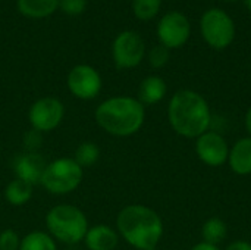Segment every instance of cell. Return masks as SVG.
<instances>
[{
	"mask_svg": "<svg viewBox=\"0 0 251 250\" xmlns=\"http://www.w3.org/2000/svg\"><path fill=\"white\" fill-rule=\"evenodd\" d=\"M212 119L209 102L194 90H178L168 103L169 125L184 139H197L209 131Z\"/></svg>",
	"mask_w": 251,
	"mask_h": 250,
	"instance_id": "cell-1",
	"label": "cell"
},
{
	"mask_svg": "<svg viewBox=\"0 0 251 250\" xmlns=\"http://www.w3.org/2000/svg\"><path fill=\"white\" fill-rule=\"evenodd\" d=\"M116 231L131 248L137 250H156L165 227L160 215L140 203L122 208L116 217Z\"/></svg>",
	"mask_w": 251,
	"mask_h": 250,
	"instance_id": "cell-2",
	"label": "cell"
},
{
	"mask_svg": "<svg viewBox=\"0 0 251 250\" xmlns=\"http://www.w3.org/2000/svg\"><path fill=\"white\" fill-rule=\"evenodd\" d=\"M97 125L113 137L137 134L146 121V106L131 96H113L101 102L94 112Z\"/></svg>",
	"mask_w": 251,
	"mask_h": 250,
	"instance_id": "cell-3",
	"label": "cell"
},
{
	"mask_svg": "<svg viewBox=\"0 0 251 250\" xmlns=\"http://www.w3.org/2000/svg\"><path fill=\"white\" fill-rule=\"evenodd\" d=\"M47 233L63 245H78L90 228L87 215L74 205L60 203L46 214Z\"/></svg>",
	"mask_w": 251,
	"mask_h": 250,
	"instance_id": "cell-4",
	"label": "cell"
},
{
	"mask_svg": "<svg viewBox=\"0 0 251 250\" xmlns=\"http://www.w3.org/2000/svg\"><path fill=\"white\" fill-rule=\"evenodd\" d=\"M84 178V169L74 158H57L49 162L40 180V186L56 196H63L75 192Z\"/></svg>",
	"mask_w": 251,
	"mask_h": 250,
	"instance_id": "cell-5",
	"label": "cell"
},
{
	"mask_svg": "<svg viewBox=\"0 0 251 250\" xmlns=\"http://www.w3.org/2000/svg\"><path fill=\"white\" fill-rule=\"evenodd\" d=\"M200 32L207 46L215 50H225L235 38V24L228 12L210 7L200 18Z\"/></svg>",
	"mask_w": 251,
	"mask_h": 250,
	"instance_id": "cell-6",
	"label": "cell"
},
{
	"mask_svg": "<svg viewBox=\"0 0 251 250\" xmlns=\"http://www.w3.org/2000/svg\"><path fill=\"white\" fill-rule=\"evenodd\" d=\"M63 118L65 105L62 100L53 96L37 99L28 111V121L31 128L43 134L54 131L62 124Z\"/></svg>",
	"mask_w": 251,
	"mask_h": 250,
	"instance_id": "cell-7",
	"label": "cell"
},
{
	"mask_svg": "<svg viewBox=\"0 0 251 250\" xmlns=\"http://www.w3.org/2000/svg\"><path fill=\"white\" fill-rule=\"evenodd\" d=\"M146 56V44L135 31H122L113 41L112 57L119 69L137 68Z\"/></svg>",
	"mask_w": 251,
	"mask_h": 250,
	"instance_id": "cell-8",
	"label": "cell"
},
{
	"mask_svg": "<svg viewBox=\"0 0 251 250\" xmlns=\"http://www.w3.org/2000/svg\"><path fill=\"white\" fill-rule=\"evenodd\" d=\"M191 35V24L188 18L178 10L165 13L157 24V38L162 46L172 49L182 47Z\"/></svg>",
	"mask_w": 251,
	"mask_h": 250,
	"instance_id": "cell-9",
	"label": "cell"
},
{
	"mask_svg": "<svg viewBox=\"0 0 251 250\" xmlns=\"http://www.w3.org/2000/svg\"><path fill=\"white\" fill-rule=\"evenodd\" d=\"M66 85L74 97L79 100H93L100 94L103 80L96 68L82 63L69 71Z\"/></svg>",
	"mask_w": 251,
	"mask_h": 250,
	"instance_id": "cell-10",
	"label": "cell"
},
{
	"mask_svg": "<svg viewBox=\"0 0 251 250\" xmlns=\"http://www.w3.org/2000/svg\"><path fill=\"white\" fill-rule=\"evenodd\" d=\"M229 144L222 133L209 130L196 139V153L199 159L212 168L222 167L228 162Z\"/></svg>",
	"mask_w": 251,
	"mask_h": 250,
	"instance_id": "cell-11",
	"label": "cell"
},
{
	"mask_svg": "<svg viewBox=\"0 0 251 250\" xmlns=\"http://www.w3.org/2000/svg\"><path fill=\"white\" fill-rule=\"evenodd\" d=\"M46 165L47 162L38 152H24L13 159L12 169L15 172V178L24 180L35 186L40 184Z\"/></svg>",
	"mask_w": 251,
	"mask_h": 250,
	"instance_id": "cell-12",
	"label": "cell"
},
{
	"mask_svg": "<svg viewBox=\"0 0 251 250\" xmlns=\"http://www.w3.org/2000/svg\"><path fill=\"white\" fill-rule=\"evenodd\" d=\"M119 239L116 228L106 224H96L88 228L84 245L88 250H115Z\"/></svg>",
	"mask_w": 251,
	"mask_h": 250,
	"instance_id": "cell-13",
	"label": "cell"
},
{
	"mask_svg": "<svg viewBox=\"0 0 251 250\" xmlns=\"http://www.w3.org/2000/svg\"><path fill=\"white\" fill-rule=\"evenodd\" d=\"M231 171L237 175H251V137L238 139L229 149V156L226 162Z\"/></svg>",
	"mask_w": 251,
	"mask_h": 250,
	"instance_id": "cell-14",
	"label": "cell"
},
{
	"mask_svg": "<svg viewBox=\"0 0 251 250\" xmlns=\"http://www.w3.org/2000/svg\"><path fill=\"white\" fill-rule=\"evenodd\" d=\"M168 93L166 81L159 75H149L146 77L138 87V100L144 106H151L165 99Z\"/></svg>",
	"mask_w": 251,
	"mask_h": 250,
	"instance_id": "cell-15",
	"label": "cell"
},
{
	"mask_svg": "<svg viewBox=\"0 0 251 250\" xmlns=\"http://www.w3.org/2000/svg\"><path fill=\"white\" fill-rule=\"evenodd\" d=\"M32 194H34V186L19 178H13L4 187V199L10 206L19 208L26 205L32 199Z\"/></svg>",
	"mask_w": 251,
	"mask_h": 250,
	"instance_id": "cell-16",
	"label": "cell"
},
{
	"mask_svg": "<svg viewBox=\"0 0 251 250\" xmlns=\"http://www.w3.org/2000/svg\"><path fill=\"white\" fill-rule=\"evenodd\" d=\"M60 0H18V10L28 18L40 19L51 15L59 7Z\"/></svg>",
	"mask_w": 251,
	"mask_h": 250,
	"instance_id": "cell-17",
	"label": "cell"
},
{
	"mask_svg": "<svg viewBox=\"0 0 251 250\" xmlns=\"http://www.w3.org/2000/svg\"><path fill=\"white\" fill-rule=\"evenodd\" d=\"M228 234V227L226 222L218 217H212L209 218L203 227H201V237L204 243L209 245H215L219 246V243H222L226 239Z\"/></svg>",
	"mask_w": 251,
	"mask_h": 250,
	"instance_id": "cell-18",
	"label": "cell"
},
{
	"mask_svg": "<svg viewBox=\"0 0 251 250\" xmlns=\"http://www.w3.org/2000/svg\"><path fill=\"white\" fill-rule=\"evenodd\" d=\"M19 250H57V245L47 231L37 230L22 237Z\"/></svg>",
	"mask_w": 251,
	"mask_h": 250,
	"instance_id": "cell-19",
	"label": "cell"
},
{
	"mask_svg": "<svg viewBox=\"0 0 251 250\" xmlns=\"http://www.w3.org/2000/svg\"><path fill=\"white\" fill-rule=\"evenodd\" d=\"M100 159V147L93 141H84L81 143L74 153V161L84 169L91 168L96 165Z\"/></svg>",
	"mask_w": 251,
	"mask_h": 250,
	"instance_id": "cell-20",
	"label": "cell"
},
{
	"mask_svg": "<svg viewBox=\"0 0 251 250\" xmlns=\"http://www.w3.org/2000/svg\"><path fill=\"white\" fill-rule=\"evenodd\" d=\"M162 0H132V12L140 21H150L157 16Z\"/></svg>",
	"mask_w": 251,
	"mask_h": 250,
	"instance_id": "cell-21",
	"label": "cell"
},
{
	"mask_svg": "<svg viewBox=\"0 0 251 250\" xmlns=\"http://www.w3.org/2000/svg\"><path fill=\"white\" fill-rule=\"evenodd\" d=\"M169 59H171V50L168 47L162 46V44L154 46L149 52V63L154 69H160V68L166 66Z\"/></svg>",
	"mask_w": 251,
	"mask_h": 250,
	"instance_id": "cell-22",
	"label": "cell"
},
{
	"mask_svg": "<svg viewBox=\"0 0 251 250\" xmlns=\"http://www.w3.org/2000/svg\"><path fill=\"white\" fill-rule=\"evenodd\" d=\"M22 237L12 228H6L0 233V250H19Z\"/></svg>",
	"mask_w": 251,
	"mask_h": 250,
	"instance_id": "cell-23",
	"label": "cell"
},
{
	"mask_svg": "<svg viewBox=\"0 0 251 250\" xmlns=\"http://www.w3.org/2000/svg\"><path fill=\"white\" fill-rule=\"evenodd\" d=\"M22 141H24L25 152H38L43 144V133L31 128L29 131H26L24 134Z\"/></svg>",
	"mask_w": 251,
	"mask_h": 250,
	"instance_id": "cell-24",
	"label": "cell"
},
{
	"mask_svg": "<svg viewBox=\"0 0 251 250\" xmlns=\"http://www.w3.org/2000/svg\"><path fill=\"white\" fill-rule=\"evenodd\" d=\"M59 7L66 15H79L87 7V0H60Z\"/></svg>",
	"mask_w": 251,
	"mask_h": 250,
	"instance_id": "cell-25",
	"label": "cell"
},
{
	"mask_svg": "<svg viewBox=\"0 0 251 250\" xmlns=\"http://www.w3.org/2000/svg\"><path fill=\"white\" fill-rule=\"evenodd\" d=\"M224 250H251V242L246 240H235L229 243Z\"/></svg>",
	"mask_w": 251,
	"mask_h": 250,
	"instance_id": "cell-26",
	"label": "cell"
},
{
	"mask_svg": "<svg viewBox=\"0 0 251 250\" xmlns=\"http://www.w3.org/2000/svg\"><path fill=\"white\" fill-rule=\"evenodd\" d=\"M191 250H221L218 246L215 245H209V243H204V242H200L197 243L196 246H193Z\"/></svg>",
	"mask_w": 251,
	"mask_h": 250,
	"instance_id": "cell-27",
	"label": "cell"
},
{
	"mask_svg": "<svg viewBox=\"0 0 251 250\" xmlns=\"http://www.w3.org/2000/svg\"><path fill=\"white\" fill-rule=\"evenodd\" d=\"M244 125H246V130L249 133V136L251 137V108H249L247 113H246V118H244Z\"/></svg>",
	"mask_w": 251,
	"mask_h": 250,
	"instance_id": "cell-28",
	"label": "cell"
},
{
	"mask_svg": "<svg viewBox=\"0 0 251 250\" xmlns=\"http://www.w3.org/2000/svg\"><path fill=\"white\" fill-rule=\"evenodd\" d=\"M244 3H246V7H247V10L251 13V0H244Z\"/></svg>",
	"mask_w": 251,
	"mask_h": 250,
	"instance_id": "cell-29",
	"label": "cell"
},
{
	"mask_svg": "<svg viewBox=\"0 0 251 250\" xmlns=\"http://www.w3.org/2000/svg\"><path fill=\"white\" fill-rule=\"evenodd\" d=\"M224 1H226V3H235V1H238V0H224Z\"/></svg>",
	"mask_w": 251,
	"mask_h": 250,
	"instance_id": "cell-30",
	"label": "cell"
}]
</instances>
